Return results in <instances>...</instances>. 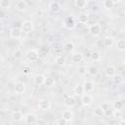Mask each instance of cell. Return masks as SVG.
<instances>
[{
    "label": "cell",
    "mask_w": 125,
    "mask_h": 125,
    "mask_svg": "<svg viewBox=\"0 0 125 125\" xmlns=\"http://www.w3.org/2000/svg\"><path fill=\"white\" fill-rule=\"evenodd\" d=\"M25 57H26V59H27L29 62H36V61L38 60V58H39V53H38V51L35 50V49H30V50H28V51L26 52Z\"/></svg>",
    "instance_id": "6da1fadb"
},
{
    "label": "cell",
    "mask_w": 125,
    "mask_h": 125,
    "mask_svg": "<svg viewBox=\"0 0 125 125\" xmlns=\"http://www.w3.org/2000/svg\"><path fill=\"white\" fill-rule=\"evenodd\" d=\"M83 87H84L85 93H91L94 90V84L91 81H85L83 84Z\"/></svg>",
    "instance_id": "44dd1931"
},
{
    "label": "cell",
    "mask_w": 125,
    "mask_h": 125,
    "mask_svg": "<svg viewBox=\"0 0 125 125\" xmlns=\"http://www.w3.org/2000/svg\"><path fill=\"white\" fill-rule=\"evenodd\" d=\"M25 89H26V85L23 83V82H17L14 86V90H15V93L18 94V95H21L25 92Z\"/></svg>",
    "instance_id": "5b68a950"
},
{
    "label": "cell",
    "mask_w": 125,
    "mask_h": 125,
    "mask_svg": "<svg viewBox=\"0 0 125 125\" xmlns=\"http://www.w3.org/2000/svg\"><path fill=\"white\" fill-rule=\"evenodd\" d=\"M55 62L59 66H63L65 64V58L63 56H58L55 60Z\"/></svg>",
    "instance_id": "cb8c5ba5"
},
{
    "label": "cell",
    "mask_w": 125,
    "mask_h": 125,
    "mask_svg": "<svg viewBox=\"0 0 125 125\" xmlns=\"http://www.w3.org/2000/svg\"><path fill=\"white\" fill-rule=\"evenodd\" d=\"M12 57H13L15 60H21V59L23 57V52H22L21 49L17 48V49H15V50L13 51Z\"/></svg>",
    "instance_id": "ffe728a7"
},
{
    "label": "cell",
    "mask_w": 125,
    "mask_h": 125,
    "mask_svg": "<svg viewBox=\"0 0 125 125\" xmlns=\"http://www.w3.org/2000/svg\"><path fill=\"white\" fill-rule=\"evenodd\" d=\"M121 0H112V2L114 3V4H117V3H119Z\"/></svg>",
    "instance_id": "b9f144b4"
},
{
    "label": "cell",
    "mask_w": 125,
    "mask_h": 125,
    "mask_svg": "<svg viewBox=\"0 0 125 125\" xmlns=\"http://www.w3.org/2000/svg\"><path fill=\"white\" fill-rule=\"evenodd\" d=\"M101 107L105 111V110H107L108 108H110V104H109V103H107V102H104V103H102Z\"/></svg>",
    "instance_id": "74e56055"
},
{
    "label": "cell",
    "mask_w": 125,
    "mask_h": 125,
    "mask_svg": "<svg viewBox=\"0 0 125 125\" xmlns=\"http://www.w3.org/2000/svg\"><path fill=\"white\" fill-rule=\"evenodd\" d=\"M5 18H6V11L4 9H1L0 10V20L3 21Z\"/></svg>",
    "instance_id": "f35d334b"
},
{
    "label": "cell",
    "mask_w": 125,
    "mask_h": 125,
    "mask_svg": "<svg viewBox=\"0 0 125 125\" xmlns=\"http://www.w3.org/2000/svg\"><path fill=\"white\" fill-rule=\"evenodd\" d=\"M88 73H89L91 76H96V75L99 73V69H98L97 66L91 65L90 67H88Z\"/></svg>",
    "instance_id": "4316f807"
},
{
    "label": "cell",
    "mask_w": 125,
    "mask_h": 125,
    "mask_svg": "<svg viewBox=\"0 0 125 125\" xmlns=\"http://www.w3.org/2000/svg\"><path fill=\"white\" fill-rule=\"evenodd\" d=\"M77 21L79 23H82V24H85L89 21V16L87 14H84V13H81L78 15V18H77Z\"/></svg>",
    "instance_id": "d6986e66"
},
{
    "label": "cell",
    "mask_w": 125,
    "mask_h": 125,
    "mask_svg": "<svg viewBox=\"0 0 125 125\" xmlns=\"http://www.w3.org/2000/svg\"><path fill=\"white\" fill-rule=\"evenodd\" d=\"M116 48L119 51H124L125 50V40L124 39H119L116 42Z\"/></svg>",
    "instance_id": "f1b7e54d"
},
{
    "label": "cell",
    "mask_w": 125,
    "mask_h": 125,
    "mask_svg": "<svg viewBox=\"0 0 125 125\" xmlns=\"http://www.w3.org/2000/svg\"><path fill=\"white\" fill-rule=\"evenodd\" d=\"M61 8H62V6H61V4L58 2V1H52L50 4H49V6H48V9H49V11L51 12V13H58L60 10H61Z\"/></svg>",
    "instance_id": "9c48e42d"
},
{
    "label": "cell",
    "mask_w": 125,
    "mask_h": 125,
    "mask_svg": "<svg viewBox=\"0 0 125 125\" xmlns=\"http://www.w3.org/2000/svg\"><path fill=\"white\" fill-rule=\"evenodd\" d=\"M87 5V0H75V6L79 9H84Z\"/></svg>",
    "instance_id": "f546056e"
},
{
    "label": "cell",
    "mask_w": 125,
    "mask_h": 125,
    "mask_svg": "<svg viewBox=\"0 0 125 125\" xmlns=\"http://www.w3.org/2000/svg\"><path fill=\"white\" fill-rule=\"evenodd\" d=\"M101 57H102L101 52L98 51V50H94V51H92L90 53V58H91V60L93 62H99L101 60Z\"/></svg>",
    "instance_id": "ac0fdd59"
},
{
    "label": "cell",
    "mask_w": 125,
    "mask_h": 125,
    "mask_svg": "<svg viewBox=\"0 0 125 125\" xmlns=\"http://www.w3.org/2000/svg\"><path fill=\"white\" fill-rule=\"evenodd\" d=\"M24 119H25V122H26L27 124H34V123H36V121H37V116H36V114L33 113V112H28V113L24 116Z\"/></svg>",
    "instance_id": "7c38bea8"
},
{
    "label": "cell",
    "mask_w": 125,
    "mask_h": 125,
    "mask_svg": "<svg viewBox=\"0 0 125 125\" xmlns=\"http://www.w3.org/2000/svg\"><path fill=\"white\" fill-rule=\"evenodd\" d=\"M123 106H124V104L121 101H115L113 103V108L114 109H122Z\"/></svg>",
    "instance_id": "d590c367"
},
{
    "label": "cell",
    "mask_w": 125,
    "mask_h": 125,
    "mask_svg": "<svg viewBox=\"0 0 125 125\" xmlns=\"http://www.w3.org/2000/svg\"><path fill=\"white\" fill-rule=\"evenodd\" d=\"M21 30L24 33H30L33 30V23L31 21H24L21 24Z\"/></svg>",
    "instance_id": "52a82bcc"
},
{
    "label": "cell",
    "mask_w": 125,
    "mask_h": 125,
    "mask_svg": "<svg viewBox=\"0 0 125 125\" xmlns=\"http://www.w3.org/2000/svg\"><path fill=\"white\" fill-rule=\"evenodd\" d=\"M21 33H22V30H21V28H19V27H13L10 30V36L13 39H19V38H21Z\"/></svg>",
    "instance_id": "30bf717a"
},
{
    "label": "cell",
    "mask_w": 125,
    "mask_h": 125,
    "mask_svg": "<svg viewBox=\"0 0 125 125\" xmlns=\"http://www.w3.org/2000/svg\"><path fill=\"white\" fill-rule=\"evenodd\" d=\"M63 49L66 52H72L74 50V44L71 41H66L63 45Z\"/></svg>",
    "instance_id": "603a6c76"
},
{
    "label": "cell",
    "mask_w": 125,
    "mask_h": 125,
    "mask_svg": "<svg viewBox=\"0 0 125 125\" xmlns=\"http://www.w3.org/2000/svg\"><path fill=\"white\" fill-rule=\"evenodd\" d=\"M0 7H1V9L8 10L11 7V0H1L0 1Z\"/></svg>",
    "instance_id": "484cf974"
},
{
    "label": "cell",
    "mask_w": 125,
    "mask_h": 125,
    "mask_svg": "<svg viewBox=\"0 0 125 125\" xmlns=\"http://www.w3.org/2000/svg\"><path fill=\"white\" fill-rule=\"evenodd\" d=\"M16 8L18 11H21V12H23L26 10L27 8V3L25 2V0H19L17 3H16Z\"/></svg>",
    "instance_id": "2e32d148"
},
{
    "label": "cell",
    "mask_w": 125,
    "mask_h": 125,
    "mask_svg": "<svg viewBox=\"0 0 125 125\" xmlns=\"http://www.w3.org/2000/svg\"><path fill=\"white\" fill-rule=\"evenodd\" d=\"M113 44H114V38L112 36H106V37H104V45L105 47H108V48L109 47H112Z\"/></svg>",
    "instance_id": "7402d4cb"
},
{
    "label": "cell",
    "mask_w": 125,
    "mask_h": 125,
    "mask_svg": "<svg viewBox=\"0 0 125 125\" xmlns=\"http://www.w3.org/2000/svg\"><path fill=\"white\" fill-rule=\"evenodd\" d=\"M64 105L68 108H72L76 105V100L73 96H64Z\"/></svg>",
    "instance_id": "8992f818"
},
{
    "label": "cell",
    "mask_w": 125,
    "mask_h": 125,
    "mask_svg": "<svg viewBox=\"0 0 125 125\" xmlns=\"http://www.w3.org/2000/svg\"><path fill=\"white\" fill-rule=\"evenodd\" d=\"M36 123H45V122H44L43 120H37V121H36Z\"/></svg>",
    "instance_id": "7bdbcfd3"
},
{
    "label": "cell",
    "mask_w": 125,
    "mask_h": 125,
    "mask_svg": "<svg viewBox=\"0 0 125 125\" xmlns=\"http://www.w3.org/2000/svg\"><path fill=\"white\" fill-rule=\"evenodd\" d=\"M74 93H75L76 95H78V96H82V95L85 93L83 85H77V86H75V88H74Z\"/></svg>",
    "instance_id": "83f0119b"
},
{
    "label": "cell",
    "mask_w": 125,
    "mask_h": 125,
    "mask_svg": "<svg viewBox=\"0 0 125 125\" xmlns=\"http://www.w3.org/2000/svg\"><path fill=\"white\" fill-rule=\"evenodd\" d=\"M112 80H113V83L116 84V85H120L122 82H123V77L119 74H115L113 77H112Z\"/></svg>",
    "instance_id": "4dcf8cb0"
},
{
    "label": "cell",
    "mask_w": 125,
    "mask_h": 125,
    "mask_svg": "<svg viewBox=\"0 0 125 125\" xmlns=\"http://www.w3.org/2000/svg\"><path fill=\"white\" fill-rule=\"evenodd\" d=\"M38 107L43 111H47L51 107V103L47 99H41L38 102Z\"/></svg>",
    "instance_id": "277c9868"
},
{
    "label": "cell",
    "mask_w": 125,
    "mask_h": 125,
    "mask_svg": "<svg viewBox=\"0 0 125 125\" xmlns=\"http://www.w3.org/2000/svg\"><path fill=\"white\" fill-rule=\"evenodd\" d=\"M58 125H66L67 123H68V121L65 119V118H63L62 116L61 117V118H59L58 120H57V122H56Z\"/></svg>",
    "instance_id": "8d00e7d4"
},
{
    "label": "cell",
    "mask_w": 125,
    "mask_h": 125,
    "mask_svg": "<svg viewBox=\"0 0 125 125\" xmlns=\"http://www.w3.org/2000/svg\"><path fill=\"white\" fill-rule=\"evenodd\" d=\"M104 73H105V75H106L107 77L112 78V77L116 74V67H115L114 65H112V64H109V65H107V66L105 67Z\"/></svg>",
    "instance_id": "8fae6325"
},
{
    "label": "cell",
    "mask_w": 125,
    "mask_h": 125,
    "mask_svg": "<svg viewBox=\"0 0 125 125\" xmlns=\"http://www.w3.org/2000/svg\"><path fill=\"white\" fill-rule=\"evenodd\" d=\"M22 70H23V73H24V74H29V73L31 72V68H30L29 66H23Z\"/></svg>",
    "instance_id": "ab89813d"
},
{
    "label": "cell",
    "mask_w": 125,
    "mask_h": 125,
    "mask_svg": "<svg viewBox=\"0 0 125 125\" xmlns=\"http://www.w3.org/2000/svg\"><path fill=\"white\" fill-rule=\"evenodd\" d=\"M11 118L15 122H20V121H21L23 119V115H22V113L20 110H16V111H13L12 112Z\"/></svg>",
    "instance_id": "5bb4252c"
},
{
    "label": "cell",
    "mask_w": 125,
    "mask_h": 125,
    "mask_svg": "<svg viewBox=\"0 0 125 125\" xmlns=\"http://www.w3.org/2000/svg\"><path fill=\"white\" fill-rule=\"evenodd\" d=\"M114 3L112 2V0H104V7L105 9H112L114 7Z\"/></svg>",
    "instance_id": "e575fe53"
},
{
    "label": "cell",
    "mask_w": 125,
    "mask_h": 125,
    "mask_svg": "<svg viewBox=\"0 0 125 125\" xmlns=\"http://www.w3.org/2000/svg\"><path fill=\"white\" fill-rule=\"evenodd\" d=\"M118 124H121V125H122V124H125V120H120V121L118 122Z\"/></svg>",
    "instance_id": "60d3db41"
},
{
    "label": "cell",
    "mask_w": 125,
    "mask_h": 125,
    "mask_svg": "<svg viewBox=\"0 0 125 125\" xmlns=\"http://www.w3.org/2000/svg\"><path fill=\"white\" fill-rule=\"evenodd\" d=\"M81 102H82V104H83V105L89 106V105H91V104H92V102H93V97H92L89 93H84V94L82 95Z\"/></svg>",
    "instance_id": "ba28073f"
},
{
    "label": "cell",
    "mask_w": 125,
    "mask_h": 125,
    "mask_svg": "<svg viewBox=\"0 0 125 125\" xmlns=\"http://www.w3.org/2000/svg\"><path fill=\"white\" fill-rule=\"evenodd\" d=\"M45 79H46V77H45L43 74H37V75L34 77V79H33L34 85H35V86H37V87L44 85Z\"/></svg>",
    "instance_id": "4fadbf2b"
},
{
    "label": "cell",
    "mask_w": 125,
    "mask_h": 125,
    "mask_svg": "<svg viewBox=\"0 0 125 125\" xmlns=\"http://www.w3.org/2000/svg\"><path fill=\"white\" fill-rule=\"evenodd\" d=\"M112 116L114 119H122L123 113H122L121 109H114L112 112Z\"/></svg>",
    "instance_id": "1f68e13d"
},
{
    "label": "cell",
    "mask_w": 125,
    "mask_h": 125,
    "mask_svg": "<svg viewBox=\"0 0 125 125\" xmlns=\"http://www.w3.org/2000/svg\"><path fill=\"white\" fill-rule=\"evenodd\" d=\"M62 116L63 118H65L68 122H70V121L73 119V117H74L73 112H72V110H71V109H65V110H63V111H62Z\"/></svg>",
    "instance_id": "e0dca14e"
},
{
    "label": "cell",
    "mask_w": 125,
    "mask_h": 125,
    "mask_svg": "<svg viewBox=\"0 0 125 125\" xmlns=\"http://www.w3.org/2000/svg\"><path fill=\"white\" fill-rule=\"evenodd\" d=\"M33 1H35V2H41L42 0H33Z\"/></svg>",
    "instance_id": "ee69618b"
},
{
    "label": "cell",
    "mask_w": 125,
    "mask_h": 125,
    "mask_svg": "<svg viewBox=\"0 0 125 125\" xmlns=\"http://www.w3.org/2000/svg\"><path fill=\"white\" fill-rule=\"evenodd\" d=\"M63 25H64V27H65V28H67V29H73V28L76 26L75 19H74L72 16L67 17V18L64 20Z\"/></svg>",
    "instance_id": "7a4b0ae2"
},
{
    "label": "cell",
    "mask_w": 125,
    "mask_h": 125,
    "mask_svg": "<svg viewBox=\"0 0 125 125\" xmlns=\"http://www.w3.org/2000/svg\"><path fill=\"white\" fill-rule=\"evenodd\" d=\"M94 115L96 117H102L104 115V110L101 107V106H97L95 109H94Z\"/></svg>",
    "instance_id": "d4e9b609"
},
{
    "label": "cell",
    "mask_w": 125,
    "mask_h": 125,
    "mask_svg": "<svg viewBox=\"0 0 125 125\" xmlns=\"http://www.w3.org/2000/svg\"><path fill=\"white\" fill-rule=\"evenodd\" d=\"M71 60H72L73 62H75V63H79V62H81L84 60V56H83V54L80 53V52H75V53L72 55Z\"/></svg>",
    "instance_id": "9a60e30c"
},
{
    "label": "cell",
    "mask_w": 125,
    "mask_h": 125,
    "mask_svg": "<svg viewBox=\"0 0 125 125\" xmlns=\"http://www.w3.org/2000/svg\"><path fill=\"white\" fill-rule=\"evenodd\" d=\"M55 84V79L53 77H46L45 79V82H44V85L47 86V87H51Z\"/></svg>",
    "instance_id": "836d02e7"
},
{
    "label": "cell",
    "mask_w": 125,
    "mask_h": 125,
    "mask_svg": "<svg viewBox=\"0 0 125 125\" xmlns=\"http://www.w3.org/2000/svg\"><path fill=\"white\" fill-rule=\"evenodd\" d=\"M77 72H78L79 75H85V74L88 73V68H87L86 66H84V65L78 66V68H77Z\"/></svg>",
    "instance_id": "d6a6232c"
},
{
    "label": "cell",
    "mask_w": 125,
    "mask_h": 125,
    "mask_svg": "<svg viewBox=\"0 0 125 125\" xmlns=\"http://www.w3.org/2000/svg\"><path fill=\"white\" fill-rule=\"evenodd\" d=\"M101 30H102V28L99 23H93L89 26V33L92 36H98L101 33Z\"/></svg>",
    "instance_id": "3957f363"
}]
</instances>
